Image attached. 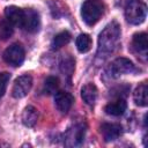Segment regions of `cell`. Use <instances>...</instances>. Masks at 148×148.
<instances>
[{
    "label": "cell",
    "mask_w": 148,
    "mask_h": 148,
    "mask_svg": "<svg viewBox=\"0 0 148 148\" xmlns=\"http://www.w3.org/2000/svg\"><path fill=\"white\" fill-rule=\"evenodd\" d=\"M120 27L117 22H111L108 24L98 37V54L101 57H106L112 53L120 40Z\"/></svg>",
    "instance_id": "6da1fadb"
},
{
    "label": "cell",
    "mask_w": 148,
    "mask_h": 148,
    "mask_svg": "<svg viewBox=\"0 0 148 148\" xmlns=\"http://www.w3.org/2000/svg\"><path fill=\"white\" fill-rule=\"evenodd\" d=\"M104 12V5L98 0H87L81 7V16L86 24L94 25Z\"/></svg>",
    "instance_id": "7a4b0ae2"
},
{
    "label": "cell",
    "mask_w": 148,
    "mask_h": 148,
    "mask_svg": "<svg viewBox=\"0 0 148 148\" xmlns=\"http://www.w3.org/2000/svg\"><path fill=\"white\" fill-rule=\"evenodd\" d=\"M147 15V8L142 0H130L125 7L126 21L131 24H141Z\"/></svg>",
    "instance_id": "3957f363"
},
{
    "label": "cell",
    "mask_w": 148,
    "mask_h": 148,
    "mask_svg": "<svg viewBox=\"0 0 148 148\" xmlns=\"http://www.w3.org/2000/svg\"><path fill=\"white\" fill-rule=\"evenodd\" d=\"M24 57H25V52L24 49L21 44H12L9 45L5 52H3V60L14 67H18L22 65V62L24 61Z\"/></svg>",
    "instance_id": "277c9868"
},
{
    "label": "cell",
    "mask_w": 148,
    "mask_h": 148,
    "mask_svg": "<svg viewBox=\"0 0 148 148\" xmlns=\"http://www.w3.org/2000/svg\"><path fill=\"white\" fill-rule=\"evenodd\" d=\"M134 69H135L134 64L130 59L118 58L110 64V66L108 68V73L111 77H118L123 74H130V73L134 72Z\"/></svg>",
    "instance_id": "5b68a950"
},
{
    "label": "cell",
    "mask_w": 148,
    "mask_h": 148,
    "mask_svg": "<svg viewBox=\"0 0 148 148\" xmlns=\"http://www.w3.org/2000/svg\"><path fill=\"white\" fill-rule=\"evenodd\" d=\"M31 87H32V77L28 74L21 75L14 81L12 95L15 98H23L29 94Z\"/></svg>",
    "instance_id": "8992f818"
},
{
    "label": "cell",
    "mask_w": 148,
    "mask_h": 148,
    "mask_svg": "<svg viewBox=\"0 0 148 148\" xmlns=\"http://www.w3.org/2000/svg\"><path fill=\"white\" fill-rule=\"evenodd\" d=\"M39 25H40L39 14L35 9H31V8L24 9L21 28L29 32H36L39 29Z\"/></svg>",
    "instance_id": "52a82bcc"
},
{
    "label": "cell",
    "mask_w": 148,
    "mask_h": 148,
    "mask_svg": "<svg viewBox=\"0 0 148 148\" xmlns=\"http://www.w3.org/2000/svg\"><path fill=\"white\" fill-rule=\"evenodd\" d=\"M73 103H74V97L72 96V94L67 91H57L54 94V104L60 112L62 113L68 112Z\"/></svg>",
    "instance_id": "ba28073f"
},
{
    "label": "cell",
    "mask_w": 148,
    "mask_h": 148,
    "mask_svg": "<svg viewBox=\"0 0 148 148\" xmlns=\"http://www.w3.org/2000/svg\"><path fill=\"white\" fill-rule=\"evenodd\" d=\"M101 133L104 138V140L106 142L110 141H114L117 140L121 133H123V128L120 125L118 124H110V123H105L101 126Z\"/></svg>",
    "instance_id": "9c48e42d"
},
{
    "label": "cell",
    "mask_w": 148,
    "mask_h": 148,
    "mask_svg": "<svg viewBox=\"0 0 148 148\" xmlns=\"http://www.w3.org/2000/svg\"><path fill=\"white\" fill-rule=\"evenodd\" d=\"M84 133L86 130L83 125H76L73 128H71L67 132V145L68 146H80L84 140Z\"/></svg>",
    "instance_id": "30bf717a"
},
{
    "label": "cell",
    "mask_w": 148,
    "mask_h": 148,
    "mask_svg": "<svg viewBox=\"0 0 148 148\" xmlns=\"http://www.w3.org/2000/svg\"><path fill=\"white\" fill-rule=\"evenodd\" d=\"M23 14H24V9L17 7V6H8L5 9L6 18L14 25H18V27L22 25Z\"/></svg>",
    "instance_id": "8fae6325"
},
{
    "label": "cell",
    "mask_w": 148,
    "mask_h": 148,
    "mask_svg": "<svg viewBox=\"0 0 148 148\" xmlns=\"http://www.w3.org/2000/svg\"><path fill=\"white\" fill-rule=\"evenodd\" d=\"M126 108H127V104H126L125 99L119 98L114 102H110L109 104H106L104 108V111L110 116L118 117V116H121L126 111Z\"/></svg>",
    "instance_id": "7c38bea8"
},
{
    "label": "cell",
    "mask_w": 148,
    "mask_h": 148,
    "mask_svg": "<svg viewBox=\"0 0 148 148\" xmlns=\"http://www.w3.org/2000/svg\"><path fill=\"white\" fill-rule=\"evenodd\" d=\"M81 97L88 105H94L97 98V88L94 83H87L81 89Z\"/></svg>",
    "instance_id": "4fadbf2b"
},
{
    "label": "cell",
    "mask_w": 148,
    "mask_h": 148,
    "mask_svg": "<svg viewBox=\"0 0 148 148\" xmlns=\"http://www.w3.org/2000/svg\"><path fill=\"white\" fill-rule=\"evenodd\" d=\"M133 98L136 105L139 106H146L148 103V88L146 83L139 84L134 92H133Z\"/></svg>",
    "instance_id": "5bb4252c"
},
{
    "label": "cell",
    "mask_w": 148,
    "mask_h": 148,
    "mask_svg": "<svg viewBox=\"0 0 148 148\" xmlns=\"http://www.w3.org/2000/svg\"><path fill=\"white\" fill-rule=\"evenodd\" d=\"M37 119H38V112L34 106L29 105L23 110V112H22V123H23L24 126H27V127L35 126V124L37 123Z\"/></svg>",
    "instance_id": "9a60e30c"
},
{
    "label": "cell",
    "mask_w": 148,
    "mask_h": 148,
    "mask_svg": "<svg viewBox=\"0 0 148 148\" xmlns=\"http://www.w3.org/2000/svg\"><path fill=\"white\" fill-rule=\"evenodd\" d=\"M75 44H76V49L79 50V52L86 53V52H88L91 49V44L92 43H91V38H90L89 35L81 34V35L77 36Z\"/></svg>",
    "instance_id": "2e32d148"
},
{
    "label": "cell",
    "mask_w": 148,
    "mask_h": 148,
    "mask_svg": "<svg viewBox=\"0 0 148 148\" xmlns=\"http://www.w3.org/2000/svg\"><path fill=\"white\" fill-rule=\"evenodd\" d=\"M133 46L136 51L139 52H145L147 51V34L146 32H139V34H135L133 36Z\"/></svg>",
    "instance_id": "e0dca14e"
},
{
    "label": "cell",
    "mask_w": 148,
    "mask_h": 148,
    "mask_svg": "<svg viewBox=\"0 0 148 148\" xmlns=\"http://www.w3.org/2000/svg\"><path fill=\"white\" fill-rule=\"evenodd\" d=\"M69 40H71V34L65 30V31H61L54 36L53 42H52V46L54 50H58V49L65 46L66 44H68Z\"/></svg>",
    "instance_id": "ac0fdd59"
},
{
    "label": "cell",
    "mask_w": 148,
    "mask_h": 148,
    "mask_svg": "<svg viewBox=\"0 0 148 148\" xmlns=\"http://www.w3.org/2000/svg\"><path fill=\"white\" fill-rule=\"evenodd\" d=\"M14 32V24L7 18L0 21V39H8Z\"/></svg>",
    "instance_id": "d6986e66"
},
{
    "label": "cell",
    "mask_w": 148,
    "mask_h": 148,
    "mask_svg": "<svg viewBox=\"0 0 148 148\" xmlns=\"http://www.w3.org/2000/svg\"><path fill=\"white\" fill-rule=\"evenodd\" d=\"M58 87H59V80L56 76H49L44 82V91L47 95L56 94L58 91Z\"/></svg>",
    "instance_id": "ffe728a7"
},
{
    "label": "cell",
    "mask_w": 148,
    "mask_h": 148,
    "mask_svg": "<svg viewBox=\"0 0 148 148\" xmlns=\"http://www.w3.org/2000/svg\"><path fill=\"white\" fill-rule=\"evenodd\" d=\"M60 69L62 73H66L68 75H71L74 71V60L71 57H67L65 59H62L61 64H60Z\"/></svg>",
    "instance_id": "44dd1931"
},
{
    "label": "cell",
    "mask_w": 148,
    "mask_h": 148,
    "mask_svg": "<svg viewBox=\"0 0 148 148\" xmlns=\"http://www.w3.org/2000/svg\"><path fill=\"white\" fill-rule=\"evenodd\" d=\"M9 80H10V74L9 73H7V72L0 73V98L5 95Z\"/></svg>",
    "instance_id": "7402d4cb"
}]
</instances>
